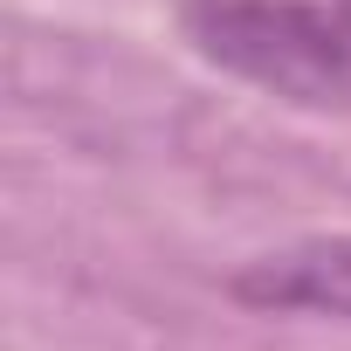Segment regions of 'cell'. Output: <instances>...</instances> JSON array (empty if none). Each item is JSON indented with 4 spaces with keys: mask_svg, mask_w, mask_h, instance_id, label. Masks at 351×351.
<instances>
[{
    "mask_svg": "<svg viewBox=\"0 0 351 351\" xmlns=\"http://www.w3.org/2000/svg\"><path fill=\"white\" fill-rule=\"evenodd\" d=\"M180 28L207 62L282 104L351 110V0H186Z\"/></svg>",
    "mask_w": 351,
    "mask_h": 351,
    "instance_id": "1",
    "label": "cell"
},
{
    "mask_svg": "<svg viewBox=\"0 0 351 351\" xmlns=\"http://www.w3.org/2000/svg\"><path fill=\"white\" fill-rule=\"evenodd\" d=\"M234 296L255 310H303V317H344L351 324V234L296 241L234 276Z\"/></svg>",
    "mask_w": 351,
    "mask_h": 351,
    "instance_id": "2",
    "label": "cell"
}]
</instances>
